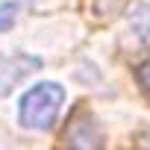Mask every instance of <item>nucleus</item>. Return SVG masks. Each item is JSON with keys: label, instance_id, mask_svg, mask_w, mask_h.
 <instances>
[{"label": "nucleus", "instance_id": "f257e3e1", "mask_svg": "<svg viewBox=\"0 0 150 150\" xmlns=\"http://www.w3.org/2000/svg\"><path fill=\"white\" fill-rule=\"evenodd\" d=\"M62 103H65V88L59 83H38L24 94L18 118L30 129H50L62 112Z\"/></svg>", "mask_w": 150, "mask_h": 150}, {"label": "nucleus", "instance_id": "f03ea898", "mask_svg": "<svg viewBox=\"0 0 150 150\" xmlns=\"http://www.w3.org/2000/svg\"><path fill=\"white\" fill-rule=\"evenodd\" d=\"M68 150H103V132L91 112H77L65 129Z\"/></svg>", "mask_w": 150, "mask_h": 150}, {"label": "nucleus", "instance_id": "7ed1b4c3", "mask_svg": "<svg viewBox=\"0 0 150 150\" xmlns=\"http://www.w3.org/2000/svg\"><path fill=\"white\" fill-rule=\"evenodd\" d=\"M127 38L138 47H150V6H138L127 21Z\"/></svg>", "mask_w": 150, "mask_h": 150}, {"label": "nucleus", "instance_id": "20e7f679", "mask_svg": "<svg viewBox=\"0 0 150 150\" xmlns=\"http://www.w3.org/2000/svg\"><path fill=\"white\" fill-rule=\"evenodd\" d=\"M83 3H86L88 15L103 18V21H112L115 15H121V9H124L127 0H83Z\"/></svg>", "mask_w": 150, "mask_h": 150}, {"label": "nucleus", "instance_id": "39448f33", "mask_svg": "<svg viewBox=\"0 0 150 150\" xmlns=\"http://www.w3.org/2000/svg\"><path fill=\"white\" fill-rule=\"evenodd\" d=\"M18 18V3H0V33L9 30Z\"/></svg>", "mask_w": 150, "mask_h": 150}, {"label": "nucleus", "instance_id": "423d86ee", "mask_svg": "<svg viewBox=\"0 0 150 150\" xmlns=\"http://www.w3.org/2000/svg\"><path fill=\"white\" fill-rule=\"evenodd\" d=\"M138 80H141V86H144V88L150 91V59H147V62H144V65L138 68Z\"/></svg>", "mask_w": 150, "mask_h": 150}]
</instances>
